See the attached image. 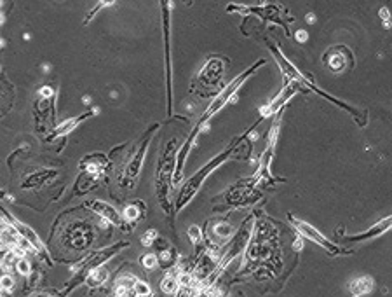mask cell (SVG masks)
I'll return each instance as SVG.
<instances>
[{
	"instance_id": "obj_28",
	"label": "cell",
	"mask_w": 392,
	"mask_h": 297,
	"mask_svg": "<svg viewBox=\"0 0 392 297\" xmlns=\"http://www.w3.org/2000/svg\"><path fill=\"white\" fill-rule=\"evenodd\" d=\"M135 292L138 294V297H150L152 295V287L148 285V282L138 278V282L135 285Z\"/></svg>"
},
{
	"instance_id": "obj_16",
	"label": "cell",
	"mask_w": 392,
	"mask_h": 297,
	"mask_svg": "<svg viewBox=\"0 0 392 297\" xmlns=\"http://www.w3.org/2000/svg\"><path fill=\"white\" fill-rule=\"evenodd\" d=\"M100 179H101V176L84 171V173L80 175L79 179H77L75 189H73V196H84L88 191H91V189H94V186H96V184L100 182Z\"/></svg>"
},
{
	"instance_id": "obj_12",
	"label": "cell",
	"mask_w": 392,
	"mask_h": 297,
	"mask_svg": "<svg viewBox=\"0 0 392 297\" xmlns=\"http://www.w3.org/2000/svg\"><path fill=\"white\" fill-rule=\"evenodd\" d=\"M303 88H307V89H310V91H314V93H317L319 96H322V98H326L328 102H331L333 105H338L340 109H343V110H347L349 114L352 115V117L356 119V123L359 124V126H366V123H368V117H366V110H361V109H357V107H352V105H349V103H345V102H342V100H338L337 96H333V94H330V93H326V91H322V89H319L317 88L316 84L312 83L310 79H307V83L303 84Z\"/></svg>"
},
{
	"instance_id": "obj_19",
	"label": "cell",
	"mask_w": 392,
	"mask_h": 297,
	"mask_svg": "<svg viewBox=\"0 0 392 297\" xmlns=\"http://www.w3.org/2000/svg\"><path fill=\"white\" fill-rule=\"evenodd\" d=\"M159 268H162L164 271H171L173 268H176L178 266V252L175 250L173 247L166 248V250L159 252Z\"/></svg>"
},
{
	"instance_id": "obj_37",
	"label": "cell",
	"mask_w": 392,
	"mask_h": 297,
	"mask_svg": "<svg viewBox=\"0 0 392 297\" xmlns=\"http://www.w3.org/2000/svg\"><path fill=\"white\" fill-rule=\"evenodd\" d=\"M352 297H361V295H354V294H352Z\"/></svg>"
},
{
	"instance_id": "obj_21",
	"label": "cell",
	"mask_w": 392,
	"mask_h": 297,
	"mask_svg": "<svg viewBox=\"0 0 392 297\" xmlns=\"http://www.w3.org/2000/svg\"><path fill=\"white\" fill-rule=\"evenodd\" d=\"M108 280H110V271L103 266V268L94 269L93 273L89 274L88 280H85V285H88L89 288H100V287L105 285Z\"/></svg>"
},
{
	"instance_id": "obj_24",
	"label": "cell",
	"mask_w": 392,
	"mask_h": 297,
	"mask_svg": "<svg viewBox=\"0 0 392 297\" xmlns=\"http://www.w3.org/2000/svg\"><path fill=\"white\" fill-rule=\"evenodd\" d=\"M140 262H141V266H143L145 271H154V269L159 268V255L157 253H152V252L145 253V255L140 259Z\"/></svg>"
},
{
	"instance_id": "obj_26",
	"label": "cell",
	"mask_w": 392,
	"mask_h": 297,
	"mask_svg": "<svg viewBox=\"0 0 392 297\" xmlns=\"http://www.w3.org/2000/svg\"><path fill=\"white\" fill-rule=\"evenodd\" d=\"M187 234H188V238H190V242L195 245H201L202 243V240H204V234H202V229L197 224H192L190 227L187 229Z\"/></svg>"
},
{
	"instance_id": "obj_4",
	"label": "cell",
	"mask_w": 392,
	"mask_h": 297,
	"mask_svg": "<svg viewBox=\"0 0 392 297\" xmlns=\"http://www.w3.org/2000/svg\"><path fill=\"white\" fill-rule=\"evenodd\" d=\"M176 144H178L176 138L167 142L164 154L159 159L157 175H155V194H157L159 205L162 206V210H164L167 215L171 213L169 196H171V187H173V176H175V168H176V154H175Z\"/></svg>"
},
{
	"instance_id": "obj_1",
	"label": "cell",
	"mask_w": 392,
	"mask_h": 297,
	"mask_svg": "<svg viewBox=\"0 0 392 297\" xmlns=\"http://www.w3.org/2000/svg\"><path fill=\"white\" fill-rule=\"evenodd\" d=\"M262 121H264V119H258V121H256L255 124H253V126L249 128V130H246L241 136H237V138L232 140L230 145H228L227 149H223L220 154H216L214 157H211V161L206 163V165L202 166L201 170L197 171V173H193V175L190 176V179L187 180V182H183V186L180 187L178 197H176V201H175V210H173L175 213H180V212H182V210L185 208V206L190 203L193 197H195L197 192H199V189L202 187V184L206 182V179H208V176H209L211 173H213V171L216 170V168H220L225 161H228V159H232V157L235 156V150H237V147H241V145L244 144V140H246L248 136L251 135V131L255 130V128H256Z\"/></svg>"
},
{
	"instance_id": "obj_36",
	"label": "cell",
	"mask_w": 392,
	"mask_h": 297,
	"mask_svg": "<svg viewBox=\"0 0 392 297\" xmlns=\"http://www.w3.org/2000/svg\"><path fill=\"white\" fill-rule=\"evenodd\" d=\"M114 297H127L126 294H114Z\"/></svg>"
},
{
	"instance_id": "obj_23",
	"label": "cell",
	"mask_w": 392,
	"mask_h": 297,
	"mask_svg": "<svg viewBox=\"0 0 392 297\" xmlns=\"http://www.w3.org/2000/svg\"><path fill=\"white\" fill-rule=\"evenodd\" d=\"M138 282V278L135 276V274L127 273V274H122L120 278H117V282H115L114 285V294H126L127 290H133Z\"/></svg>"
},
{
	"instance_id": "obj_27",
	"label": "cell",
	"mask_w": 392,
	"mask_h": 297,
	"mask_svg": "<svg viewBox=\"0 0 392 297\" xmlns=\"http://www.w3.org/2000/svg\"><path fill=\"white\" fill-rule=\"evenodd\" d=\"M159 238V232L157 229H154V227H150V229H146L143 234H141L140 242L143 247H152V245H155V242H157Z\"/></svg>"
},
{
	"instance_id": "obj_22",
	"label": "cell",
	"mask_w": 392,
	"mask_h": 297,
	"mask_svg": "<svg viewBox=\"0 0 392 297\" xmlns=\"http://www.w3.org/2000/svg\"><path fill=\"white\" fill-rule=\"evenodd\" d=\"M143 203L140 201H133V203H127L126 206L122 208V217L126 219L129 224L136 222L140 217H143Z\"/></svg>"
},
{
	"instance_id": "obj_3",
	"label": "cell",
	"mask_w": 392,
	"mask_h": 297,
	"mask_svg": "<svg viewBox=\"0 0 392 297\" xmlns=\"http://www.w3.org/2000/svg\"><path fill=\"white\" fill-rule=\"evenodd\" d=\"M267 63V60H264V58H260L258 62L255 63V65H251L249 68H246V70L243 72V74H239L235 79H232L230 83H228L225 88L220 91L216 96L211 100V103L208 105V109H206L204 112L201 114V117L197 119V126H201V128H206L208 126V123L211 121V119L214 117V115L218 114L220 110L223 109L225 105H228V103H234V100H235V96H237V93H239V89H241V86H243L246 81L249 79L251 75H255L256 74V70L258 68H262Z\"/></svg>"
},
{
	"instance_id": "obj_31",
	"label": "cell",
	"mask_w": 392,
	"mask_h": 297,
	"mask_svg": "<svg viewBox=\"0 0 392 297\" xmlns=\"http://www.w3.org/2000/svg\"><path fill=\"white\" fill-rule=\"evenodd\" d=\"M295 38L298 44H305V42L309 41V32H305V30H298V32L295 33Z\"/></svg>"
},
{
	"instance_id": "obj_11",
	"label": "cell",
	"mask_w": 392,
	"mask_h": 297,
	"mask_svg": "<svg viewBox=\"0 0 392 297\" xmlns=\"http://www.w3.org/2000/svg\"><path fill=\"white\" fill-rule=\"evenodd\" d=\"M300 88H303V86L300 83H296V81H291V83L284 84L281 93H279L272 102H269V105H265L260 109V119L272 117V115H277L279 112H282L284 107L290 103L291 98L300 91Z\"/></svg>"
},
{
	"instance_id": "obj_10",
	"label": "cell",
	"mask_w": 392,
	"mask_h": 297,
	"mask_svg": "<svg viewBox=\"0 0 392 297\" xmlns=\"http://www.w3.org/2000/svg\"><path fill=\"white\" fill-rule=\"evenodd\" d=\"M2 221H6V222H9V224H12V226L18 229V232H19V236L23 240H27V242L32 245L33 248H35V252H37V255H40V257H44L46 259V262L47 264H53L51 262V257H49V252H47V248H46V245H44V242L40 240V236L37 234L35 232V229L33 227H30L28 224H25V222H21V221H18L16 217H12V215L7 212L6 208H2Z\"/></svg>"
},
{
	"instance_id": "obj_17",
	"label": "cell",
	"mask_w": 392,
	"mask_h": 297,
	"mask_svg": "<svg viewBox=\"0 0 392 297\" xmlns=\"http://www.w3.org/2000/svg\"><path fill=\"white\" fill-rule=\"evenodd\" d=\"M56 176V171L54 170H44V171H38V173H33L27 176V179L23 180V189H35L38 186H44L46 182H49V180H53Z\"/></svg>"
},
{
	"instance_id": "obj_8",
	"label": "cell",
	"mask_w": 392,
	"mask_h": 297,
	"mask_svg": "<svg viewBox=\"0 0 392 297\" xmlns=\"http://www.w3.org/2000/svg\"><path fill=\"white\" fill-rule=\"evenodd\" d=\"M82 208L89 210V212L98 215L100 219H105L106 222H110L112 226L119 227L122 232L133 231V224H129L126 219L122 217V212H119L114 205L106 203V201L98 200V197H89V200H85L82 203Z\"/></svg>"
},
{
	"instance_id": "obj_6",
	"label": "cell",
	"mask_w": 392,
	"mask_h": 297,
	"mask_svg": "<svg viewBox=\"0 0 392 297\" xmlns=\"http://www.w3.org/2000/svg\"><path fill=\"white\" fill-rule=\"evenodd\" d=\"M288 221H290V224L295 227V231L298 232L300 236H303V238L309 240V242L319 245V247L324 248L330 255H347V253H352V250L340 247L337 242H331L328 236H324L322 232H319L316 227L312 226V224H309L307 221H301V219L295 217L293 213H288Z\"/></svg>"
},
{
	"instance_id": "obj_30",
	"label": "cell",
	"mask_w": 392,
	"mask_h": 297,
	"mask_svg": "<svg viewBox=\"0 0 392 297\" xmlns=\"http://www.w3.org/2000/svg\"><path fill=\"white\" fill-rule=\"evenodd\" d=\"M114 4H115V2H100V4H98V6H96V7H94V9H93L91 12H89V16H88V19H85V21H84V25H88V23H89V21H91V19L94 18V14H96V12H100V11L103 9V7H108V6H114Z\"/></svg>"
},
{
	"instance_id": "obj_15",
	"label": "cell",
	"mask_w": 392,
	"mask_h": 297,
	"mask_svg": "<svg viewBox=\"0 0 392 297\" xmlns=\"http://www.w3.org/2000/svg\"><path fill=\"white\" fill-rule=\"evenodd\" d=\"M180 271H182V268L180 266H176V268H173L171 271H167V273L164 274V278L161 280V290L162 294L166 295H176V292H178V274Z\"/></svg>"
},
{
	"instance_id": "obj_2",
	"label": "cell",
	"mask_w": 392,
	"mask_h": 297,
	"mask_svg": "<svg viewBox=\"0 0 392 297\" xmlns=\"http://www.w3.org/2000/svg\"><path fill=\"white\" fill-rule=\"evenodd\" d=\"M253 232H255V217H253V215H248V217L243 221V224H241L239 231H235L234 236L223 245L222 255H220V259L216 262V268H214L213 274L208 278V282H204V283L214 285L216 280L227 271L228 266L246 253L249 243H251V240H253Z\"/></svg>"
},
{
	"instance_id": "obj_29",
	"label": "cell",
	"mask_w": 392,
	"mask_h": 297,
	"mask_svg": "<svg viewBox=\"0 0 392 297\" xmlns=\"http://www.w3.org/2000/svg\"><path fill=\"white\" fill-rule=\"evenodd\" d=\"M0 287H2L4 292H12V290H14V287H16L14 276L9 274V273H4L2 278H0Z\"/></svg>"
},
{
	"instance_id": "obj_13",
	"label": "cell",
	"mask_w": 392,
	"mask_h": 297,
	"mask_svg": "<svg viewBox=\"0 0 392 297\" xmlns=\"http://www.w3.org/2000/svg\"><path fill=\"white\" fill-rule=\"evenodd\" d=\"M390 229H392V215L390 217L382 219V221H378V222H375L373 226H369L366 231L356 232V234H349L347 240L349 242H356V243L369 242V240H375V238H378V236L385 234V232Z\"/></svg>"
},
{
	"instance_id": "obj_18",
	"label": "cell",
	"mask_w": 392,
	"mask_h": 297,
	"mask_svg": "<svg viewBox=\"0 0 392 297\" xmlns=\"http://www.w3.org/2000/svg\"><path fill=\"white\" fill-rule=\"evenodd\" d=\"M375 287V282L372 276H359L356 278L354 282H351V285H349V288H351V292L354 295H368L369 292L373 290Z\"/></svg>"
},
{
	"instance_id": "obj_35",
	"label": "cell",
	"mask_w": 392,
	"mask_h": 297,
	"mask_svg": "<svg viewBox=\"0 0 392 297\" xmlns=\"http://www.w3.org/2000/svg\"><path fill=\"white\" fill-rule=\"evenodd\" d=\"M91 297H105V295L100 294V292H91Z\"/></svg>"
},
{
	"instance_id": "obj_34",
	"label": "cell",
	"mask_w": 392,
	"mask_h": 297,
	"mask_svg": "<svg viewBox=\"0 0 392 297\" xmlns=\"http://www.w3.org/2000/svg\"><path fill=\"white\" fill-rule=\"evenodd\" d=\"M305 19H307V23H314V21H316V16L310 12V14H307V18H305Z\"/></svg>"
},
{
	"instance_id": "obj_20",
	"label": "cell",
	"mask_w": 392,
	"mask_h": 297,
	"mask_svg": "<svg viewBox=\"0 0 392 297\" xmlns=\"http://www.w3.org/2000/svg\"><path fill=\"white\" fill-rule=\"evenodd\" d=\"M330 51H331V53H333L335 56L331 58V56H326V54H324V63H326V65H328L333 72H342L343 68L347 67V63H349L347 60L343 58L342 54H340V53H342V46L331 47Z\"/></svg>"
},
{
	"instance_id": "obj_5",
	"label": "cell",
	"mask_w": 392,
	"mask_h": 297,
	"mask_svg": "<svg viewBox=\"0 0 392 297\" xmlns=\"http://www.w3.org/2000/svg\"><path fill=\"white\" fill-rule=\"evenodd\" d=\"M96 240L94 224L88 221H75L64 226L61 232V245L72 252H88Z\"/></svg>"
},
{
	"instance_id": "obj_33",
	"label": "cell",
	"mask_w": 392,
	"mask_h": 297,
	"mask_svg": "<svg viewBox=\"0 0 392 297\" xmlns=\"http://www.w3.org/2000/svg\"><path fill=\"white\" fill-rule=\"evenodd\" d=\"M32 297H59L58 292L56 294H49V292H38V294H33Z\"/></svg>"
},
{
	"instance_id": "obj_32",
	"label": "cell",
	"mask_w": 392,
	"mask_h": 297,
	"mask_svg": "<svg viewBox=\"0 0 392 297\" xmlns=\"http://www.w3.org/2000/svg\"><path fill=\"white\" fill-rule=\"evenodd\" d=\"M54 94V91L53 89L49 88V86H44V88H40L38 89V96H42L44 100H47V98H51Z\"/></svg>"
},
{
	"instance_id": "obj_38",
	"label": "cell",
	"mask_w": 392,
	"mask_h": 297,
	"mask_svg": "<svg viewBox=\"0 0 392 297\" xmlns=\"http://www.w3.org/2000/svg\"><path fill=\"white\" fill-rule=\"evenodd\" d=\"M4 297H6V295H4Z\"/></svg>"
},
{
	"instance_id": "obj_25",
	"label": "cell",
	"mask_w": 392,
	"mask_h": 297,
	"mask_svg": "<svg viewBox=\"0 0 392 297\" xmlns=\"http://www.w3.org/2000/svg\"><path fill=\"white\" fill-rule=\"evenodd\" d=\"M16 271H18L21 276H25V278L32 276L33 268H32V262H30V259H27V257H21V259L18 261V264H16Z\"/></svg>"
},
{
	"instance_id": "obj_14",
	"label": "cell",
	"mask_w": 392,
	"mask_h": 297,
	"mask_svg": "<svg viewBox=\"0 0 392 297\" xmlns=\"http://www.w3.org/2000/svg\"><path fill=\"white\" fill-rule=\"evenodd\" d=\"M98 112V109H91V110H88V112H84V114H80V115H77V117H70V119H67V121H63L59 126H56V130L53 131V135L49 136V140H53V138H59V136H64V135H68L70 131H73L75 130L77 126H80L85 119H89V117H93L94 114Z\"/></svg>"
},
{
	"instance_id": "obj_9",
	"label": "cell",
	"mask_w": 392,
	"mask_h": 297,
	"mask_svg": "<svg viewBox=\"0 0 392 297\" xmlns=\"http://www.w3.org/2000/svg\"><path fill=\"white\" fill-rule=\"evenodd\" d=\"M167 2H162V30H164V60H166V88H167V117L173 115V65H171V18Z\"/></svg>"
},
{
	"instance_id": "obj_7",
	"label": "cell",
	"mask_w": 392,
	"mask_h": 297,
	"mask_svg": "<svg viewBox=\"0 0 392 297\" xmlns=\"http://www.w3.org/2000/svg\"><path fill=\"white\" fill-rule=\"evenodd\" d=\"M157 130H159V124H154V126H150L148 131H146L145 135L141 136L140 147L136 149V152L133 154V157L129 159V163L126 165V168H124V179H126V180H122V182H120V186H122V187H126L127 182H129L131 189H135V182H133V180H135L136 176L141 173V168H143V161H145V157H146V152H148V149H150V142H152L155 131H157Z\"/></svg>"
}]
</instances>
